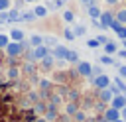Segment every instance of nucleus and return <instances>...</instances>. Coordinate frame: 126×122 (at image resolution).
Instances as JSON below:
<instances>
[{
  "mask_svg": "<svg viewBox=\"0 0 126 122\" xmlns=\"http://www.w3.org/2000/svg\"><path fill=\"white\" fill-rule=\"evenodd\" d=\"M65 61H69V63H79V55H77V51H71V49H69Z\"/></svg>",
  "mask_w": 126,
  "mask_h": 122,
  "instance_id": "19",
  "label": "nucleus"
},
{
  "mask_svg": "<svg viewBox=\"0 0 126 122\" xmlns=\"http://www.w3.org/2000/svg\"><path fill=\"white\" fill-rule=\"evenodd\" d=\"M112 96H114V94L110 92V89H102V91H100V100H102V102H110Z\"/></svg>",
  "mask_w": 126,
  "mask_h": 122,
  "instance_id": "16",
  "label": "nucleus"
},
{
  "mask_svg": "<svg viewBox=\"0 0 126 122\" xmlns=\"http://www.w3.org/2000/svg\"><path fill=\"white\" fill-rule=\"evenodd\" d=\"M0 24H2V22H0Z\"/></svg>",
  "mask_w": 126,
  "mask_h": 122,
  "instance_id": "45",
  "label": "nucleus"
},
{
  "mask_svg": "<svg viewBox=\"0 0 126 122\" xmlns=\"http://www.w3.org/2000/svg\"><path fill=\"white\" fill-rule=\"evenodd\" d=\"M20 14H22V12H20L18 8H10V10H8V22H18V20H20Z\"/></svg>",
  "mask_w": 126,
  "mask_h": 122,
  "instance_id": "12",
  "label": "nucleus"
},
{
  "mask_svg": "<svg viewBox=\"0 0 126 122\" xmlns=\"http://www.w3.org/2000/svg\"><path fill=\"white\" fill-rule=\"evenodd\" d=\"M8 43H10V35L8 33H0V49H4Z\"/></svg>",
  "mask_w": 126,
  "mask_h": 122,
  "instance_id": "22",
  "label": "nucleus"
},
{
  "mask_svg": "<svg viewBox=\"0 0 126 122\" xmlns=\"http://www.w3.org/2000/svg\"><path fill=\"white\" fill-rule=\"evenodd\" d=\"M35 110H37L39 114H43V112H45V104H35Z\"/></svg>",
  "mask_w": 126,
  "mask_h": 122,
  "instance_id": "35",
  "label": "nucleus"
},
{
  "mask_svg": "<svg viewBox=\"0 0 126 122\" xmlns=\"http://www.w3.org/2000/svg\"><path fill=\"white\" fill-rule=\"evenodd\" d=\"M63 20L69 24V22H73V20H75V14H73L71 10H65V12H63Z\"/></svg>",
  "mask_w": 126,
  "mask_h": 122,
  "instance_id": "24",
  "label": "nucleus"
},
{
  "mask_svg": "<svg viewBox=\"0 0 126 122\" xmlns=\"http://www.w3.org/2000/svg\"><path fill=\"white\" fill-rule=\"evenodd\" d=\"M30 45H32V47H39V45H43V37H41L39 33H32V35H30Z\"/></svg>",
  "mask_w": 126,
  "mask_h": 122,
  "instance_id": "11",
  "label": "nucleus"
},
{
  "mask_svg": "<svg viewBox=\"0 0 126 122\" xmlns=\"http://www.w3.org/2000/svg\"><path fill=\"white\" fill-rule=\"evenodd\" d=\"M65 2H67V0H53V6H55V8H63Z\"/></svg>",
  "mask_w": 126,
  "mask_h": 122,
  "instance_id": "34",
  "label": "nucleus"
},
{
  "mask_svg": "<svg viewBox=\"0 0 126 122\" xmlns=\"http://www.w3.org/2000/svg\"><path fill=\"white\" fill-rule=\"evenodd\" d=\"M73 116H75V122H85V120H87L85 112H81V110H77V112H75Z\"/></svg>",
  "mask_w": 126,
  "mask_h": 122,
  "instance_id": "28",
  "label": "nucleus"
},
{
  "mask_svg": "<svg viewBox=\"0 0 126 122\" xmlns=\"http://www.w3.org/2000/svg\"><path fill=\"white\" fill-rule=\"evenodd\" d=\"M120 118H122V120H126V106L120 110Z\"/></svg>",
  "mask_w": 126,
  "mask_h": 122,
  "instance_id": "37",
  "label": "nucleus"
},
{
  "mask_svg": "<svg viewBox=\"0 0 126 122\" xmlns=\"http://www.w3.org/2000/svg\"><path fill=\"white\" fill-rule=\"evenodd\" d=\"M10 41H18V43H22L24 39H26V33L22 31V30H18V28H14V30H10Z\"/></svg>",
  "mask_w": 126,
  "mask_h": 122,
  "instance_id": "8",
  "label": "nucleus"
},
{
  "mask_svg": "<svg viewBox=\"0 0 126 122\" xmlns=\"http://www.w3.org/2000/svg\"><path fill=\"white\" fill-rule=\"evenodd\" d=\"M112 20H114V16H112L110 12H100V18H98V24H100V28H102V30H106V28H110V24H112Z\"/></svg>",
  "mask_w": 126,
  "mask_h": 122,
  "instance_id": "4",
  "label": "nucleus"
},
{
  "mask_svg": "<svg viewBox=\"0 0 126 122\" xmlns=\"http://www.w3.org/2000/svg\"><path fill=\"white\" fill-rule=\"evenodd\" d=\"M104 2H106V4H110V6H114V4H118L120 0H104Z\"/></svg>",
  "mask_w": 126,
  "mask_h": 122,
  "instance_id": "39",
  "label": "nucleus"
},
{
  "mask_svg": "<svg viewBox=\"0 0 126 122\" xmlns=\"http://www.w3.org/2000/svg\"><path fill=\"white\" fill-rule=\"evenodd\" d=\"M118 118H120V110H116V108L104 110V120H106V122H114V120H118Z\"/></svg>",
  "mask_w": 126,
  "mask_h": 122,
  "instance_id": "9",
  "label": "nucleus"
},
{
  "mask_svg": "<svg viewBox=\"0 0 126 122\" xmlns=\"http://www.w3.org/2000/svg\"><path fill=\"white\" fill-rule=\"evenodd\" d=\"M63 33H65V39H71V41L75 39V33H73V30H71V28H65V31H63Z\"/></svg>",
  "mask_w": 126,
  "mask_h": 122,
  "instance_id": "30",
  "label": "nucleus"
},
{
  "mask_svg": "<svg viewBox=\"0 0 126 122\" xmlns=\"http://www.w3.org/2000/svg\"><path fill=\"white\" fill-rule=\"evenodd\" d=\"M26 47H28V43L26 41H22V43H18V41H10L4 49H6V53H8V57H18V55H22L24 51H26Z\"/></svg>",
  "mask_w": 126,
  "mask_h": 122,
  "instance_id": "1",
  "label": "nucleus"
},
{
  "mask_svg": "<svg viewBox=\"0 0 126 122\" xmlns=\"http://www.w3.org/2000/svg\"><path fill=\"white\" fill-rule=\"evenodd\" d=\"M116 51H118V47H116L114 41H106V43H104V55H112V53H116Z\"/></svg>",
  "mask_w": 126,
  "mask_h": 122,
  "instance_id": "13",
  "label": "nucleus"
},
{
  "mask_svg": "<svg viewBox=\"0 0 126 122\" xmlns=\"http://www.w3.org/2000/svg\"><path fill=\"white\" fill-rule=\"evenodd\" d=\"M20 20H22V22H33V20H35V14H33V10L22 12V14H20Z\"/></svg>",
  "mask_w": 126,
  "mask_h": 122,
  "instance_id": "15",
  "label": "nucleus"
},
{
  "mask_svg": "<svg viewBox=\"0 0 126 122\" xmlns=\"http://www.w3.org/2000/svg\"><path fill=\"white\" fill-rule=\"evenodd\" d=\"M39 87H41V89H45V91H47V89H49V87H51V83H49V81H47V79H41V81H39Z\"/></svg>",
  "mask_w": 126,
  "mask_h": 122,
  "instance_id": "31",
  "label": "nucleus"
},
{
  "mask_svg": "<svg viewBox=\"0 0 126 122\" xmlns=\"http://www.w3.org/2000/svg\"><path fill=\"white\" fill-rule=\"evenodd\" d=\"M24 2H37V0H24Z\"/></svg>",
  "mask_w": 126,
  "mask_h": 122,
  "instance_id": "42",
  "label": "nucleus"
},
{
  "mask_svg": "<svg viewBox=\"0 0 126 122\" xmlns=\"http://www.w3.org/2000/svg\"><path fill=\"white\" fill-rule=\"evenodd\" d=\"M126 106V94H114L110 98V108H116V110H122Z\"/></svg>",
  "mask_w": 126,
  "mask_h": 122,
  "instance_id": "3",
  "label": "nucleus"
},
{
  "mask_svg": "<svg viewBox=\"0 0 126 122\" xmlns=\"http://www.w3.org/2000/svg\"><path fill=\"white\" fill-rule=\"evenodd\" d=\"M118 75H120V79L126 77V65H120V67H118Z\"/></svg>",
  "mask_w": 126,
  "mask_h": 122,
  "instance_id": "32",
  "label": "nucleus"
},
{
  "mask_svg": "<svg viewBox=\"0 0 126 122\" xmlns=\"http://www.w3.org/2000/svg\"><path fill=\"white\" fill-rule=\"evenodd\" d=\"M6 75H8V79H10V81H16V79H18V77H20V71H18V69H16V67H10V69H8V73H6Z\"/></svg>",
  "mask_w": 126,
  "mask_h": 122,
  "instance_id": "20",
  "label": "nucleus"
},
{
  "mask_svg": "<svg viewBox=\"0 0 126 122\" xmlns=\"http://www.w3.org/2000/svg\"><path fill=\"white\" fill-rule=\"evenodd\" d=\"M114 20H116V22H120V24L124 26V24H126V8H124V10H118V14L114 16Z\"/></svg>",
  "mask_w": 126,
  "mask_h": 122,
  "instance_id": "21",
  "label": "nucleus"
},
{
  "mask_svg": "<svg viewBox=\"0 0 126 122\" xmlns=\"http://www.w3.org/2000/svg\"><path fill=\"white\" fill-rule=\"evenodd\" d=\"M100 12H102V10H100L98 6H94V4H91V6H89V16H91L93 20L100 18Z\"/></svg>",
  "mask_w": 126,
  "mask_h": 122,
  "instance_id": "14",
  "label": "nucleus"
},
{
  "mask_svg": "<svg viewBox=\"0 0 126 122\" xmlns=\"http://www.w3.org/2000/svg\"><path fill=\"white\" fill-rule=\"evenodd\" d=\"M32 55H33V59L35 61H41L45 55H49V47H45V45H39V47H33V51H32Z\"/></svg>",
  "mask_w": 126,
  "mask_h": 122,
  "instance_id": "5",
  "label": "nucleus"
},
{
  "mask_svg": "<svg viewBox=\"0 0 126 122\" xmlns=\"http://www.w3.org/2000/svg\"><path fill=\"white\" fill-rule=\"evenodd\" d=\"M100 43L96 41V39H89V47H98Z\"/></svg>",
  "mask_w": 126,
  "mask_h": 122,
  "instance_id": "36",
  "label": "nucleus"
},
{
  "mask_svg": "<svg viewBox=\"0 0 126 122\" xmlns=\"http://www.w3.org/2000/svg\"><path fill=\"white\" fill-rule=\"evenodd\" d=\"M49 53L53 55V59H65V57H67V53H69V49H67V47H63V45H55Z\"/></svg>",
  "mask_w": 126,
  "mask_h": 122,
  "instance_id": "6",
  "label": "nucleus"
},
{
  "mask_svg": "<svg viewBox=\"0 0 126 122\" xmlns=\"http://www.w3.org/2000/svg\"><path fill=\"white\" fill-rule=\"evenodd\" d=\"M116 35H118V39H126V28L120 26V28L116 30Z\"/></svg>",
  "mask_w": 126,
  "mask_h": 122,
  "instance_id": "29",
  "label": "nucleus"
},
{
  "mask_svg": "<svg viewBox=\"0 0 126 122\" xmlns=\"http://www.w3.org/2000/svg\"><path fill=\"white\" fill-rule=\"evenodd\" d=\"M12 8V0H0V12H8Z\"/></svg>",
  "mask_w": 126,
  "mask_h": 122,
  "instance_id": "23",
  "label": "nucleus"
},
{
  "mask_svg": "<svg viewBox=\"0 0 126 122\" xmlns=\"http://www.w3.org/2000/svg\"><path fill=\"white\" fill-rule=\"evenodd\" d=\"M93 83H94V87H98V89L102 91V89H108V87H110V77L104 75V73H100L98 77L93 79Z\"/></svg>",
  "mask_w": 126,
  "mask_h": 122,
  "instance_id": "2",
  "label": "nucleus"
},
{
  "mask_svg": "<svg viewBox=\"0 0 126 122\" xmlns=\"http://www.w3.org/2000/svg\"><path fill=\"white\" fill-rule=\"evenodd\" d=\"M118 57H124V59H126V49H120V51H118Z\"/></svg>",
  "mask_w": 126,
  "mask_h": 122,
  "instance_id": "38",
  "label": "nucleus"
},
{
  "mask_svg": "<svg viewBox=\"0 0 126 122\" xmlns=\"http://www.w3.org/2000/svg\"><path fill=\"white\" fill-rule=\"evenodd\" d=\"M81 2H91V0H81Z\"/></svg>",
  "mask_w": 126,
  "mask_h": 122,
  "instance_id": "44",
  "label": "nucleus"
},
{
  "mask_svg": "<svg viewBox=\"0 0 126 122\" xmlns=\"http://www.w3.org/2000/svg\"><path fill=\"white\" fill-rule=\"evenodd\" d=\"M43 45H45V47H55V45H57V39H55L53 35H47V37H43Z\"/></svg>",
  "mask_w": 126,
  "mask_h": 122,
  "instance_id": "18",
  "label": "nucleus"
},
{
  "mask_svg": "<svg viewBox=\"0 0 126 122\" xmlns=\"http://www.w3.org/2000/svg\"><path fill=\"white\" fill-rule=\"evenodd\" d=\"M33 14H35V18H45V16L49 14V10H47V6H43V4H37V6L33 8Z\"/></svg>",
  "mask_w": 126,
  "mask_h": 122,
  "instance_id": "10",
  "label": "nucleus"
},
{
  "mask_svg": "<svg viewBox=\"0 0 126 122\" xmlns=\"http://www.w3.org/2000/svg\"><path fill=\"white\" fill-rule=\"evenodd\" d=\"M94 39H96V41H98V43H102V45H104V43H106V41H108V37H106V35H96V37H94Z\"/></svg>",
  "mask_w": 126,
  "mask_h": 122,
  "instance_id": "33",
  "label": "nucleus"
},
{
  "mask_svg": "<svg viewBox=\"0 0 126 122\" xmlns=\"http://www.w3.org/2000/svg\"><path fill=\"white\" fill-rule=\"evenodd\" d=\"M122 43H124V47H126V39H122Z\"/></svg>",
  "mask_w": 126,
  "mask_h": 122,
  "instance_id": "43",
  "label": "nucleus"
},
{
  "mask_svg": "<svg viewBox=\"0 0 126 122\" xmlns=\"http://www.w3.org/2000/svg\"><path fill=\"white\" fill-rule=\"evenodd\" d=\"M73 33H75V37H77V35H85V33H87V28H85V26H75Z\"/></svg>",
  "mask_w": 126,
  "mask_h": 122,
  "instance_id": "25",
  "label": "nucleus"
},
{
  "mask_svg": "<svg viewBox=\"0 0 126 122\" xmlns=\"http://www.w3.org/2000/svg\"><path fill=\"white\" fill-rule=\"evenodd\" d=\"M35 122H47V120H45V118H37Z\"/></svg>",
  "mask_w": 126,
  "mask_h": 122,
  "instance_id": "40",
  "label": "nucleus"
},
{
  "mask_svg": "<svg viewBox=\"0 0 126 122\" xmlns=\"http://www.w3.org/2000/svg\"><path fill=\"white\" fill-rule=\"evenodd\" d=\"M77 71H79L81 75H85V77H91L93 65H91L89 61H79V63H77Z\"/></svg>",
  "mask_w": 126,
  "mask_h": 122,
  "instance_id": "7",
  "label": "nucleus"
},
{
  "mask_svg": "<svg viewBox=\"0 0 126 122\" xmlns=\"http://www.w3.org/2000/svg\"><path fill=\"white\" fill-rule=\"evenodd\" d=\"M53 63H55V59H53V55H51V53H49V55H45V57L41 59V65H43L45 69H49Z\"/></svg>",
  "mask_w": 126,
  "mask_h": 122,
  "instance_id": "17",
  "label": "nucleus"
},
{
  "mask_svg": "<svg viewBox=\"0 0 126 122\" xmlns=\"http://www.w3.org/2000/svg\"><path fill=\"white\" fill-rule=\"evenodd\" d=\"M114 122H126V120H122V118H118V120H114Z\"/></svg>",
  "mask_w": 126,
  "mask_h": 122,
  "instance_id": "41",
  "label": "nucleus"
},
{
  "mask_svg": "<svg viewBox=\"0 0 126 122\" xmlns=\"http://www.w3.org/2000/svg\"><path fill=\"white\" fill-rule=\"evenodd\" d=\"M65 112H67L69 116H73V114L77 112V104H73V102H69V104L65 106Z\"/></svg>",
  "mask_w": 126,
  "mask_h": 122,
  "instance_id": "26",
  "label": "nucleus"
},
{
  "mask_svg": "<svg viewBox=\"0 0 126 122\" xmlns=\"http://www.w3.org/2000/svg\"><path fill=\"white\" fill-rule=\"evenodd\" d=\"M100 63H104V65H114V59H112L110 55H100Z\"/></svg>",
  "mask_w": 126,
  "mask_h": 122,
  "instance_id": "27",
  "label": "nucleus"
}]
</instances>
